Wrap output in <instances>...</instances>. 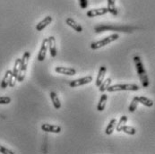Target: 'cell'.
<instances>
[{
    "label": "cell",
    "instance_id": "cell-25",
    "mask_svg": "<svg viewBox=\"0 0 155 154\" xmlns=\"http://www.w3.org/2000/svg\"><path fill=\"white\" fill-rule=\"evenodd\" d=\"M11 102V98L6 96H0V105H7Z\"/></svg>",
    "mask_w": 155,
    "mask_h": 154
},
{
    "label": "cell",
    "instance_id": "cell-10",
    "mask_svg": "<svg viewBox=\"0 0 155 154\" xmlns=\"http://www.w3.org/2000/svg\"><path fill=\"white\" fill-rule=\"evenodd\" d=\"M106 72H107V67L105 66H102L100 67V70H99V74H98V76H97V79H96V86H100L101 84V83L104 81V78H105V74H106Z\"/></svg>",
    "mask_w": 155,
    "mask_h": 154
},
{
    "label": "cell",
    "instance_id": "cell-18",
    "mask_svg": "<svg viewBox=\"0 0 155 154\" xmlns=\"http://www.w3.org/2000/svg\"><path fill=\"white\" fill-rule=\"evenodd\" d=\"M138 100H139V103H142L143 105L148 107V108H151L153 106V101L144 96H140L138 97Z\"/></svg>",
    "mask_w": 155,
    "mask_h": 154
},
{
    "label": "cell",
    "instance_id": "cell-15",
    "mask_svg": "<svg viewBox=\"0 0 155 154\" xmlns=\"http://www.w3.org/2000/svg\"><path fill=\"white\" fill-rule=\"evenodd\" d=\"M50 98H51V100H52V103H53V106L55 107V109L59 110L61 108V103H60V100L55 91L50 92Z\"/></svg>",
    "mask_w": 155,
    "mask_h": 154
},
{
    "label": "cell",
    "instance_id": "cell-4",
    "mask_svg": "<svg viewBox=\"0 0 155 154\" xmlns=\"http://www.w3.org/2000/svg\"><path fill=\"white\" fill-rule=\"evenodd\" d=\"M139 86L136 84H115L110 85L107 90L109 92H114V91H120V90H131V91H136L139 90Z\"/></svg>",
    "mask_w": 155,
    "mask_h": 154
},
{
    "label": "cell",
    "instance_id": "cell-7",
    "mask_svg": "<svg viewBox=\"0 0 155 154\" xmlns=\"http://www.w3.org/2000/svg\"><path fill=\"white\" fill-rule=\"evenodd\" d=\"M48 40L44 39L42 41V44H41L39 55H38V60L40 62L44 61L45 57H46V54H47V51H48Z\"/></svg>",
    "mask_w": 155,
    "mask_h": 154
},
{
    "label": "cell",
    "instance_id": "cell-9",
    "mask_svg": "<svg viewBox=\"0 0 155 154\" xmlns=\"http://www.w3.org/2000/svg\"><path fill=\"white\" fill-rule=\"evenodd\" d=\"M41 129L44 132L55 133H59L62 131V128L59 126L50 125V124H43L41 126Z\"/></svg>",
    "mask_w": 155,
    "mask_h": 154
},
{
    "label": "cell",
    "instance_id": "cell-12",
    "mask_svg": "<svg viewBox=\"0 0 155 154\" xmlns=\"http://www.w3.org/2000/svg\"><path fill=\"white\" fill-rule=\"evenodd\" d=\"M12 75H13V71L7 70L5 72V76H4V78H3V80L1 82V84H0L1 88L5 89L9 85V82H10V80L12 78Z\"/></svg>",
    "mask_w": 155,
    "mask_h": 154
},
{
    "label": "cell",
    "instance_id": "cell-5",
    "mask_svg": "<svg viewBox=\"0 0 155 154\" xmlns=\"http://www.w3.org/2000/svg\"><path fill=\"white\" fill-rule=\"evenodd\" d=\"M91 81H92L91 76H86V77H84V78H80V79H77V80L71 81L69 83V86L72 87V88H74V87H78V86H82V85L90 84Z\"/></svg>",
    "mask_w": 155,
    "mask_h": 154
},
{
    "label": "cell",
    "instance_id": "cell-2",
    "mask_svg": "<svg viewBox=\"0 0 155 154\" xmlns=\"http://www.w3.org/2000/svg\"><path fill=\"white\" fill-rule=\"evenodd\" d=\"M30 56H31V53L29 51H26V52H24L22 57L21 58V68H20L18 77H17V82H19V83H22V81L24 80L26 70H27V66H28V62H29V59H30Z\"/></svg>",
    "mask_w": 155,
    "mask_h": 154
},
{
    "label": "cell",
    "instance_id": "cell-6",
    "mask_svg": "<svg viewBox=\"0 0 155 154\" xmlns=\"http://www.w3.org/2000/svg\"><path fill=\"white\" fill-rule=\"evenodd\" d=\"M55 71L58 74H62L65 75H69V76H74V74H76V70L74 68H71V67L57 66L55 68Z\"/></svg>",
    "mask_w": 155,
    "mask_h": 154
},
{
    "label": "cell",
    "instance_id": "cell-17",
    "mask_svg": "<svg viewBox=\"0 0 155 154\" xmlns=\"http://www.w3.org/2000/svg\"><path fill=\"white\" fill-rule=\"evenodd\" d=\"M116 126H117V119H116V118H112L110 121L108 126L106 127L105 133H106L107 135H110V134H112V133L114 132V130H115V128H116Z\"/></svg>",
    "mask_w": 155,
    "mask_h": 154
},
{
    "label": "cell",
    "instance_id": "cell-13",
    "mask_svg": "<svg viewBox=\"0 0 155 154\" xmlns=\"http://www.w3.org/2000/svg\"><path fill=\"white\" fill-rule=\"evenodd\" d=\"M51 22H52V17H51L50 15L46 16L41 22H40L37 25H36V30L39 31L44 30L45 28H46L49 23H51Z\"/></svg>",
    "mask_w": 155,
    "mask_h": 154
},
{
    "label": "cell",
    "instance_id": "cell-1",
    "mask_svg": "<svg viewBox=\"0 0 155 154\" xmlns=\"http://www.w3.org/2000/svg\"><path fill=\"white\" fill-rule=\"evenodd\" d=\"M134 62L135 65V68L139 76V79L142 83V86L143 88H147L150 85V82H149V77L147 75L146 70L143 66V64L141 60V57L138 56L134 57Z\"/></svg>",
    "mask_w": 155,
    "mask_h": 154
},
{
    "label": "cell",
    "instance_id": "cell-23",
    "mask_svg": "<svg viewBox=\"0 0 155 154\" xmlns=\"http://www.w3.org/2000/svg\"><path fill=\"white\" fill-rule=\"evenodd\" d=\"M139 104V100H138V97H134L133 100H132V102L128 108L129 112H134L136 109H137V106Z\"/></svg>",
    "mask_w": 155,
    "mask_h": 154
},
{
    "label": "cell",
    "instance_id": "cell-24",
    "mask_svg": "<svg viewBox=\"0 0 155 154\" xmlns=\"http://www.w3.org/2000/svg\"><path fill=\"white\" fill-rule=\"evenodd\" d=\"M122 131L130 135H134L136 133V129L133 126H124L122 128Z\"/></svg>",
    "mask_w": 155,
    "mask_h": 154
},
{
    "label": "cell",
    "instance_id": "cell-3",
    "mask_svg": "<svg viewBox=\"0 0 155 154\" xmlns=\"http://www.w3.org/2000/svg\"><path fill=\"white\" fill-rule=\"evenodd\" d=\"M118 38H119V35H118V34H117V33H116V34H112V35L109 36V37L104 38V39L101 40V41H96V42L91 43V49H98V48H102V47H104V46H106V45L110 44L111 42H113V41L118 40Z\"/></svg>",
    "mask_w": 155,
    "mask_h": 154
},
{
    "label": "cell",
    "instance_id": "cell-8",
    "mask_svg": "<svg viewBox=\"0 0 155 154\" xmlns=\"http://www.w3.org/2000/svg\"><path fill=\"white\" fill-rule=\"evenodd\" d=\"M109 13V10L107 7H101V8H98V9H91L87 12V16L88 17H96V16H101L105 14Z\"/></svg>",
    "mask_w": 155,
    "mask_h": 154
},
{
    "label": "cell",
    "instance_id": "cell-16",
    "mask_svg": "<svg viewBox=\"0 0 155 154\" xmlns=\"http://www.w3.org/2000/svg\"><path fill=\"white\" fill-rule=\"evenodd\" d=\"M107 100H108V95L105 94V93L102 94L101 97V99H100V101H99V103H98V106H97V110H98V111L101 112V111L104 110L105 107H106Z\"/></svg>",
    "mask_w": 155,
    "mask_h": 154
},
{
    "label": "cell",
    "instance_id": "cell-19",
    "mask_svg": "<svg viewBox=\"0 0 155 154\" xmlns=\"http://www.w3.org/2000/svg\"><path fill=\"white\" fill-rule=\"evenodd\" d=\"M127 122V116H122L121 118L119 119V122L117 123V126H116V130L117 132H121L122 131V128L124 126H126Z\"/></svg>",
    "mask_w": 155,
    "mask_h": 154
},
{
    "label": "cell",
    "instance_id": "cell-26",
    "mask_svg": "<svg viewBox=\"0 0 155 154\" xmlns=\"http://www.w3.org/2000/svg\"><path fill=\"white\" fill-rule=\"evenodd\" d=\"M0 153H3V154H14V153H15V152H13L12 151H10V150H8V149H6V148L3 147L2 145H0Z\"/></svg>",
    "mask_w": 155,
    "mask_h": 154
},
{
    "label": "cell",
    "instance_id": "cell-11",
    "mask_svg": "<svg viewBox=\"0 0 155 154\" xmlns=\"http://www.w3.org/2000/svg\"><path fill=\"white\" fill-rule=\"evenodd\" d=\"M48 48L50 52V56L52 57H55L57 56V48H56V39L53 36H50L48 38Z\"/></svg>",
    "mask_w": 155,
    "mask_h": 154
},
{
    "label": "cell",
    "instance_id": "cell-14",
    "mask_svg": "<svg viewBox=\"0 0 155 154\" xmlns=\"http://www.w3.org/2000/svg\"><path fill=\"white\" fill-rule=\"evenodd\" d=\"M66 22H67V24L68 26H70L71 28H73V29H74V31H76L77 32H82V31H83V27H82L80 24H78L74 19H72V18H67Z\"/></svg>",
    "mask_w": 155,
    "mask_h": 154
},
{
    "label": "cell",
    "instance_id": "cell-22",
    "mask_svg": "<svg viewBox=\"0 0 155 154\" xmlns=\"http://www.w3.org/2000/svg\"><path fill=\"white\" fill-rule=\"evenodd\" d=\"M111 82H112L111 78H107L105 81H103V82L101 83V84L99 86L100 91H101V92H105V90H107V89L110 86Z\"/></svg>",
    "mask_w": 155,
    "mask_h": 154
},
{
    "label": "cell",
    "instance_id": "cell-21",
    "mask_svg": "<svg viewBox=\"0 0 155 154\" xmlns=\"http://www.w3.org/2000/svg\"><path fill=\"white\" fill-rule=\"evenodd\" d=\"M116 0H108V10L109 12L111 13L113 15H117V11L116 8V4H115Z\"/></svg>",
    "mask_w": 155,
    "mask_h": 154
},
{
    "label": "cell",
    "instance_id": "cell-20",
    "mask_svg": "<svg viewBox=\"0 0 155 154\" xmlns=\"http://www.w3.org/2000/svg\"><path fill=\"white\" fill-rule=\"evenodd\" d=\"M20 68H21V58H17L15 60V66H14V69H13V77L14 78L17 79L18 74H19V71H20Z\"/></svg>",
    "mask_w": 155,
    "mask_h": 154
},
{
    "label": "cell",
    "instance_id": "cell-27",
    "mask_svg": "<svg viewBox=\"0 0 155 154\" xmlns=\"http://www.w3.org/2000/svg\"><path fill=\"white\" fill-rule=\"evenodd\" d=\"M80 4V7L82 9H85L88 6V0H78Z\"/></svg>",
    "mask_w": 155,
    "mask_h": 154
}]
</instances>
